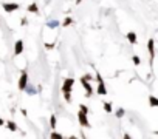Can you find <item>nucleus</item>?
Here are the masks:
<instances>
[{"mask_svg":"<svg viewBox=\"0 0 158 139\" xmlns=\"http://www.w3.org/2000/svg\"><path fill=\"white\" fill-rule=\"evenodd\" d=\"M73 85H74V79H71V77H68V79H65L64 80V83H62V93H64V99H65V102H71V88H73Z\"/></svg>","mask_w":158,"mask_h":139,"instance_id":"f257e3e1","label":"nucleus"},{"mask_svg":"<svg viewBox=\"0 0 158 139\" xmlns=\"http://www.w3.org/2000/svg\"><path fill=\"white\" fill-rule=\"evenodd\" d=\"M96 79H98V88H96V93H98V94H101V96L107 94V88H106L104 80H102V77H101L99 73H96Z\"/></svg>","mask_w":158,"mask_h":139,"instance_id":"f03ea898","label":"nucleus"},{"mask_svg":"<svg viewBox=\"0 0 158 139\" xmlns=\"http://www.w3.org/2000/svg\"><path fill=\"white\" fill-rule=\"evenodd\" d=\"M26 85H28V73H26V71H22V74H20V79H19V90L25 91Z\"/></svg>","mask_w":158,"mask_h":139,"instance_id":"7ed1b4c3","label":"nucleus"},{"mask_svg":"<svg viewBox=\"0 0 158 139\" xmlns=\"http://www.w3.org/2000/svg\"><path fill=\"white\" fill-rule=\"evenodd\" d=\"M78 120H79V124L82 127L90 128V122H88V119H87V113H84L82 110H79V113H78Z\"/></svg>","mask_w":158,"mask_h":139,"instance_id":"20e7f679","label":"nucleus"},{"mask_svg":"<svg viewBox=\"0 0 158 139\" xmlns=\"http://www.w3.org/2000/svg\"><path fill=\"white\" fill-rule=\"evenodd\" d=\"M147 50H149V54H151V62H154V59H155V42H154V39H149Z\"/></svg>","mask_w":158,"mask_h":139,"instance_id":"39448f33","label":"nucleus"},{"mask_svg":"<svg viewBox=\"0 0 158 139\" xmlns=\"http://www.w3.org/2000/svg\"><path fill=\"white\" fill-rule=\"evenodd\" d=\"M81 83H82V87L85 88V91H87V93H85V96H87V97H90V96L93 94V88H91V85L88 83V80H87V79H82V77H81Z\"/></svg>","mask_w":158,"mask_h":139,"instance_id":"423d86ee","label":"nucleus"},{"mask_svg":"<svg viewBox=\"0 0 158 139\" xmlns=\"http://www.w3.org/2000/svg\"><path fill=\"white\" fill-rule=\"evenodd\" d=\"M3 9L6 13H14L19 9V3H3Z\"/></svg>","mask_w":158,"mask_h":139,"instance_id":"0eeeda50","label":"nucleus"},{"mask_svg":"<svg viewBox=\"0 0 158 139\" xmlns=\"http://www.w3.org/2000/svg\"><path fill=\"white\" fill-rule=\"evenodd\" d=\"M23 53V42L22 40H17L16 45H14V54L16 56H20Z\"/></svg>","mask_w":158,"mask_h":139,"instance_id":"6e6552de","label":"nucleus"},{"mask_svg":"<svg viewBox=\"0 0 158 139\" xmlns=\"http://www.w3.org/2000/svg\"><path fill=\"white\" fill-rule=\"evenodd\" d=\"M127 40H129L130 43L135 45V43H136V34H135L133 31H129V33H127Z\"/></svg>","mask_w":158,"mask_h":139,"instance_id":"1a4fd4ad","label":"nucleus"},{"mask_svg":"<svg viewBox=\"0 0 158 139\" xmlns=\"http://www.w3.org/2000/svg\"><path fill=\"white\" fill-rule=\"evenodd\" d=\"M25 91H26V94H30V96H34L36 93H37V90H36V88H34L33 85H30V83H28V85H26Z\"/></svg>","mask_w":158,"mask_h":139,"instance_id":"9d476101","label":"nucleus"},{"mask_svg":"<svg viewBox=\"0 0 158 139\" xmlns=\"http://www.w3.org/2000/svg\"><path fill=\"white\" fill-rule=\"evenodd\" d=\"M6 127H8L9 132H17V124L13 122V120H8V122H6Z\"/></svg>","mask_w":158,"mask_h":139,"instance_id":"9b49d317","label":"nucleus"},{"mask_svg":"<svg viewBox=\"0 0 158 139\" xmlns=\"http://www.w3.org/2000/svg\"><path fill=\"white\" fill-rule=\"evenodd\" d=\"M149 105L158 108V97H155V96H151V97H149Z\"/></svg>","mask_w":158,"mask_h":139,"instance_id":"f8f14e48","label":"nucleus"},{"mask_svg":"<svg viewBox=\"0 0 158 139\" xmlns=\"http://www.w3.org/2000/svg\"><path fill=\"white\" fill-rule=\"evenodd\" d=\"M46 26L48 28H58L59 26V20H48L46 22Z\"/></svg>","mask_w":158,"mask_h":139,"instance_id":"ddd939ff","label":"nucleus"},{"mask_svg":"<svg viewBox=\"0 0 158 139\" xmlns=\"http://www.w3.org/2000/svg\"><path fill=\"white\" fill-rule=\"evenodd\" d=\"M28 11H30V13H39V8H37V5L36 3H31L30 6H28Z\"/></svg>","mask_w":158,"mask_h":139,"instance_id":"4468645a","label":"nucleus"},{"mask_svg":"<svg viewBox=\"0 0 158 139\" xmlns=\"http://www.w3.org/2000/svg\"><path fill=\"white\" fill-rule=\"evenodd\" d=\"M56 124H58V119H56V116L53 114V116L50 117V127L54 130V128H56Z\"/></svg>","mask_w":158,"mask_h":139,"instance_id":"2eb2a0df","label":"nucleus"},{"mask_svg":"<svg viewBox=\"0 0 158 139\" xmlns=\"http://www.w3.org/2000/svg\"><path fill=\"white\" fill-rule=\"evenodd\" d=\"M102 105H104V110L107 111V113H112V110H113V108H112V104H110V102H104Z\"/></svg>","mask_w":158,"mask_h":139,"instance_id":"dca6fc26","label":"nucleus"},{"mask_svg":"<svg viewBox=\"0 0 158 139\" xmlns=\"http://www.w3.org/2000/svg\"><path fill=\"white\" fill-rule=\"evenodd\" d=\"M124 113H126L124 108H118V110H116V113H115V116H116V117H123Z\"/></svg>","mask_w":158,"mask_h":139,"instance_id":"f3484780","label":"nucleus"},{"mask_svg":"<svg viewBox=\"0 0 158 139\" xmlns=\"http://www.w3.org/2000/svg\"><path fill=\"white\" fill-rule=\"evenodd\" d=\"M50 138H53V139H62V135H61V133H56V132H53V133L50 135Z\"/></svg>","mask_w":158,"mask_h":139,"instance_id":"a211bd4d","label":"nucleus"},{"mask_svg":"<svg viewBox=\"0 0 158 139\" xmlns=\"http://www.w3.org/2000/svg\"><path fill=\"white\" fill-rule=\"evenodd\" d=\"M71 22H73V20H71V17H67V19L64 20V23H62V25H64V26H70V25H71Z\"/></svg>","mask_w":158,"mask_h":139,"instance_id":"6ab92c4d","label":"nucleus"},{"mask_svg":"<svg viewBox=\"0 0 158 139\" xmlns=\"http://www.w3.org/2000/svg\"><path fill=\"white\" fill-rule=\"evenodd\" d=\"M132 60H133V63H135V65H139V63H141V59H139L138 56H133Z\"/></svg>","mask_w":158,"mask_h":139,"instance_id":"aec40b11","label":"nucleus"},{"mask_svg":"<svg viewBox=\"0 0 158 139\" xmlns=\"http://www.w3.org/2000/svg\"><path fill=\"white\" fill-rule=\"evenodd\" d=\"M79 110H82L84 113H88V107H85L84 104H81V105H79Z\"/></svg>","mask_w":158,"mask_h":139,"instance_id":"412c9836","label":"nucleus"},{"mask_svg":"<svg viewBox=\"0 0 158 139\" xmlns=\"http://www.w3.org/2000/svg\"><path fill=\"white\" fill-rule=\"evenodd\" d=\"M82 79H87V80H91V79H93V76H91V74H84V76H82Z\"/></svg>","mask_w":158,"mask_h":139,"instance_id":"4be33fe9","label":"nucleus"},{"mask_svg":"<svg viewBox=\"0 0 158 139\" xmlns=\"http://www.w3.org/2000/svg\"><path fill=\"white\" fill-rule=\"evenodd\" d=\"M45 48H48V50L54 48V43H45Z\"/></svg>","mask_w":158,"mask_h":139,"instance_id":"5701e85b","label":"nucleus"},{"mask_svg":"<svg viewBox=\"0 0 158 139\" xmlns=\"http://www.w3.org/2000/svg\"><path fill=\"white\" fill-rule=\"evenodd\" d=\"M26 23H28V20H26L25 17H22V20H20V25H26Z\"/></svg>","mask_w":158,"mask_h":139,"instance_id":"b1692460","label":"nucleus"},{"mask_svg":"<svg viewBox=\"0 0 158 139\" xmlns=\"http://www.w3.org/2000/svg\"><path fill=\"white\" fill-rule=\"evenodd\" d=\"M2 125H5V120H3L2 117H0V127H2Z\"/></svg>","mask_w":158,"mask_h":139,"instance_id":"393cba45","label":"nucleus"},{"mask_svg":"<svg viewBox=\"0 0 158 139\" xmlns=\"http://www.w3.org/2000/svg\"><path fill=\"white\" fill-rule=\"evenodd\" d=\"M81 2H82V0H76V3H78V5H79V3H81Z\"/></svg>","mask_w":158,"mask_h":139,"instance_id":"a878e982","label":"nucleus"},{"mask_svg":"<svg viewBox=\"0 0 158 139\" xmlns=\"http://www.w3.org/2000/svg\"><path fill=\"white\" fill-rule=\"evenodd\" d=\"M155 135H158V130H157V132H155Z\"/></svg>","mask_w":158,"mask_h":139,"instance_id":"bb28decb","label":"nucleus"}]
</instances>
